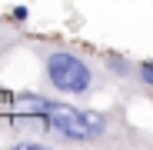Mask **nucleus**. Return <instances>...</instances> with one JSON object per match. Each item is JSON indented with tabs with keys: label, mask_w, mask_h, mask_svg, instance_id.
<instances>
[{
	"label": "nucleus",
	"mask_w": 153,
	"mask_h": 150,
	"mask_svg": "<svg viewBox=\"0 0 153 150\" xmlns=\"http://www.w3.org/2000/svg\"><path fill=\"white\" fill-rule=\"evenodd\" d=\"M47 80L60 93H87L93 84V70L87 60L67 54V50H53L47 57Z\"/></svg>",
	"instance_id": "obj_1"
},
{
	"label": "nucleus",
	"mask_w": 153,
	"mask_h": 150,
	"mask_svg": "<svg viewBox=\"0 0 153 150\" xmlns=\"http://www.w3.org/2000/svg\"><path fill=\"white\" fill-rule=\"evenodd\" d=\"M47 123H50V130H57V134L67 137V140H90V137H100V134H103V117L73 110V107H63V104H53V107H50Z\"/></svg>",
	"instance_id": "obj_2"
},
{
	"label": "nucleus",
	"mask_w": 153,
	"mask_h": 150,
	"mask_svg": "<svg viewBox=\"0 0 153 150\" xmlns=\"http://www.w3.org/2000/svg\"><path fill=\"white\" fill-rule=\"evenodd\" d=\"M137 73H140V80H143L146 87H153V60H143Z\"/></svg>",
	"instance_id": "obj_3"
}]
</instances>
